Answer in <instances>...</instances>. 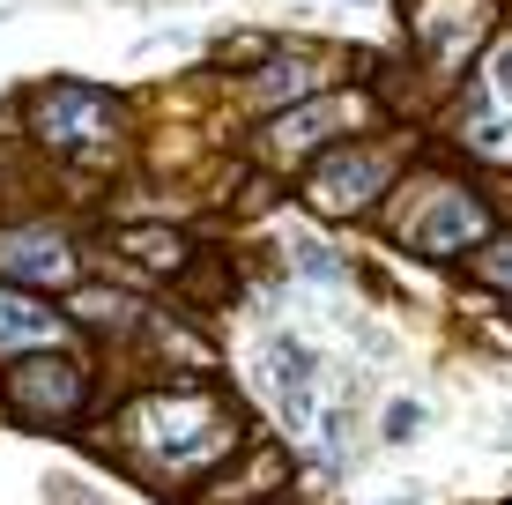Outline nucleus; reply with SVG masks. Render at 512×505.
I'll use <instances>...</instances> for the list:
<instances>
[{
    "instance_id": "nucleus-1",
    "label": "nucleus",
    "mask_w": 512,
    "mask_h": 505,
    "mask_svg": "<svg viewBox=\"0 0 512 505\" xmlns=\"http://www.w3.org/2000/svg\"><path fill=\"white\" fill-rule=\"evenodd\" d=\"M141 439H149L171 468H186V461H208V454L231 446V416L216 402H156L141 416Z\"/></svg>"
},
{
    "instance_id": "nucleus-14",
    "label": "nucleus",
    "mask_w": 512,
    "mask_h": 505,
    "mask_svg": "<svg viewBox=\"0 0 512 505\" xmlns=\"http://www.w3.org/2000/svg\"><path fill=\"white\" fill-rule=\"evenodd\" d=\"M490 82H498V90H505V97H512V45H505V52H498V67H490Z\"/></svg>"
},
{
    "instance_id": "nucleus-9",
    "label": "nucleus",
    "mask_w": 512,
    "mask_h": 505,
    "mask_svg": "<svg viewBox=\"0 0 512 505\" xmlns=\"http://www.w3.org/2000/svg\"><path fill=\"white\" fill-rule=\"evenodd\" d=\"M334 119H342V104H305V112H290V119L275 127V142H282V149H305V142H320Z\"/></svg>"
},
{
    "instance_id": "nucleus-12",
    "label": "nucleus",
    "mask_w": 512,
    "mask_h": 505,
    "mask_svg": "<svg viewBox=\"0 0 512 505\" xmlns=\"http://www.w3.org/2000/svg\"><path fill=\"white\" fill-rule=\"evenodd\" d=\"M305 82H312V67H305V60H290V67H275V75H268V97H282V90H305Z\"/></svg>"
},
{
    "instance_id": "nucleus-8",
    "label": "nucleus",
    "mask_w": 512,
    "mask_h": 505,
    "mask_svg": "<svg viewBox=\"0 0 512 505\" xmlns=\"http://www.w3.org/2000/svg\"><path fill=\"white\" fill-rule=\"evenodd\" d=\"M23 342H60V320H52L45 305L0 290V350H23Z\"/></svg>"
},
{
    "instance_id": "nucleus-15",
    "label": "nucleus",
    "mask_w": 512,
    "mask_h": 505,
    "mask_svg": "<svg viewBox=\"0 0 512 505\" xmlns=\"http://www.w3.org/2000/svg\"><path fill=\"white\" fill-rule=\"evenodd\" d=\"M52 505H90V498H82L75 483H52Z\"/></svg>"
},
{
    "instance_id": "nucleus-13",
    "label": "nucleus",
    "mask_w": 512,
    "mask_h": 505,
    "mask_svg": "<svg viewBox=\"0 0 512 505\" xmlns=\"http://www.w3.org/2000/svg\"><path fill=\"white\" fill-rule=\"evenodd\" d=\"M483 275H490V283H505V290H512V246H498V253H483Z\"/></svg>"
},
{
    "instance_id": "nucleus-5",
    "label": "nucleus",
    "mask_w": 512,
    "mask_h": 505,
    "mask_svg": "<svg viewBox=\"0 0 512 505\" xmlns=\"http://www.w3.org/2000/svg\"><path fill=\"white\" fill-rule=\"evenodd\" d=\"M490 231V216H483V208H475V201H461V194H438L431 201V216H416V246L423 253H453V246H468V238H483Z\"/></svg>"
},
{
    "instance_id": "nucleus-11",
    "label": "nucleus",
    "mask_w": 512,
    "mask_h": 505,
    "mask_svg": "<svg viewBox=\"0 0 512 505\" xmlns=\"http://www.w3.org/2000/svg\"><path fill=\"white\" fill-rule=\"evenodd\" d=\"M416 431H423V409H416V402H394V409H386V439H416Z\"/></svg>"
},
{
    "instance_id": "nucleus-7",
    "label": "nucleus",
    "mask_w": 512,
    "mask_h": 505,
    "mask_svg": "<svg viewBox=\"0 0 512 505\" xmlns=\"http://www.w3.org/2000/svg\"><path fill=\"white\" fill-rule=\"evenodd\" d=\"M0 268L30 275V283H67V275H75V253L52 246V238H0Z\"/></svg>"
},
{
    "instance_id": "nucleus-6",
    "label": "nucleus",
    "mask_w": 512,
    "mask_h": 505,
    "mask_svg": "<svg viewBox=\"0 0 512 505\" xmlns=\"http://www.w3.org/2000/svg\"><path fill=\"white\" fill-rule=\"evenodd\" d=\"M15 402L23 409H45V416H60V409H75L82 402V372L67 357H38V364H23V372H15Z\"/></svg>"
},
{
    "instance_id": "nucleus-10",
    "label": "nucleus",
    "mask_w": 512,
    "mask_h": 505,
    "mask_svg": "<svg viewBox=\"0 0 512 505\" xmlns=\"http://www.w3.org/2000/svg\"><path fill=\"white\" fill-rule=\"evenodd\" d=\"M134 260H149V268H179V238H156V231H134L127 238Z\"/></svg>"
},
{
    "instance_id": "nucleus-4",
    "label": "nucleus",
    "mask_w": 512,
    "mask_h": 505,
    "mask_svg": "<svg viewBox=\"0 0 512 505\" xmlns=\"http://www.w3.org/2000/svg\"><path fill=\"white\" fill-rule=\"evenodd\" d=\"M268 372H275V394H282V416H290L297 431H312V394H320V364H312L297 342H268Z\"/></svg>"
},
{
    "instance_id": "nucleus-3",
    "label": "nucleus",
    "mask_w": 512,
    "mask_h": 505,
    "mask_svg": "<svg viewBox=\"0 0 512 505\" xmlns=\"http://www.w3.org/2000/svg\"><path fill=\"white\" fill-rule=\"evenodd\" d=\"M38 127L52 142H97L104 127H112V112H104L97 90H75V82H60V90L38 97Z\"/></svg>"
},
{
    "instance_id": "nucleus-2",
    "label": "nucleus",
    "mask_w": 512,
    "mask_h": 505,
    "mask_svg": "<svg viewBox=\"0 0 512 505\" xmlns=\"http://www.w3.org/2000/svg\"><path fill=\"white\" fill-rule=\"evenodd\" d=\"M379 186H386V156L349 149V156H327V164H320V179H312V201H320V208H364Z\"/></svg>"
}]
</instances>
